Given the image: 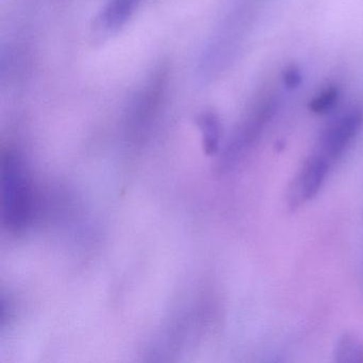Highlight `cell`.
Returning a JSON list of instances; mask_svg holds the SVG:
<instances>
[{"mask_svg":"<svg viewBox=\"0 0 363 363\" xmlns=\"http://www.w3.org/2000/svg\"><path fill=\"white\" fill-rule=\"evenodd\" d=\"M3 214L8 226L20 230L31 216V191L22 160L8 155L3 163Z\"/></svg>","mask_w":363,"mask_h":363,"instance_id":"1","label":"cell"},{"mask_svg":"<svg viewBox=\"0 0 363 363\" xmlns=\"http://www.w3.org/2000/svg\"><path fill=\"white\" fill-rule=\"evenodd\" d=\"M362 112L350 109L331 121L320 135L318 154L329 162L339 158L360 130Z\"/></svg>","mask_w":363,"mask_h":363,"instance_id":"2","label":"cell"},{"mask_svg":"<svg viewBox=\"0 0 363 363\" xmlns=\"http://www.w3.org/2000/svg\"><path fill=\"white\" fill-rule=\"evenodd\" d=\"M329 164L330 162L318 152L306 160L291 186L290 203L293 207L310 201L318 194L326 179Z\"/></svg>","mask_w":363,"mask_h":363,"instance_id":"3","label":"cell"},{"mask_svg":"<svg viewBox=\"0 0 363 363\" xmlns=\"http://www.w3.org/2000/svg\"><path fill=\"white\" fill-rule=\"evenodd\" d=\"M140 0H110L101 13V25L107 30L122 26L135 11Z\"/></svg>","mask_w":363,"mask_h":363,"instance_id":"4","label":"cell"},{"mask_svg":"<svg viewBox=\"0 0 363 363\" xmlns=\"http://www.w3.org/2000/svg\"><path fill=\"white\" fill-rule=\"evenodd\" d=\"M199 128L203 135V148L208 155L218 152L220 141V120L212 112L201 114L199 120Z\"/></svg>","mask_w":363,"mask_h":363,"instance_id":"5","label":"cell"},{"mask_svg":"<svg viewBox=\"0 0 363 363\" xmlns=\"http://www.w3.org/2000/svg\"><path fill=\"white\" fill-rule=\"evenodd\" d=\"M335 361L337 362H362L363 345L352 335H344L335 346Z\"/></svg>","mask_w":363,"mask_h":363,"instance_id":"6","label":"cell"},{"mask_svg":"<svg viewBox=\"0 0 363 363\" xmlns=\"http://www.w3.org/2000/svg\"><path fill=\"white\" fill-rule=\"evenodd\" d=\"M340 88L335 84L325 86L316 93L309 101V110L315 114H324L330 111L339 101Z\"/></svg>","mask_w":363,"mask_h":363,"instance_id":"7","label":"cell"},{"mask_svg":"<svg viewBox=\"0 0 363 363\" xmlns=\"http://www.w3.org/2000/svg\"><path fill=\"white\" fill-rule=\"evenodd\" d=\"M284 84L288 89H294L301 84V74L299 69H295L294 67L286 69L284 74Z\"/></svg>","mask_w":363,"mask_h":363,"instance_id":"8","label":"cell"}]
</instances>
